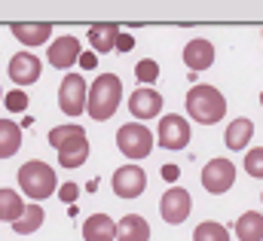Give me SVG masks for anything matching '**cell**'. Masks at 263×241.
Returning a JSON list of instances; mask_svg holds the SVG:
<instances>
[{
	"label": "cell",
	"instance_id": "cell-1",
	"mask_svg": "<svg viewBox=\"0 0 263 241\" xmlns=\"http://www.w3.org/2000/svg\"><path fill=\"white\" fill-rule=\"evenodd\" d=\"M120 98H123V83L117 73H101L92 86H89V98H86V110L89 116L98 122L110 119L120 107Z\"/></svg>",
	"mask_w": 263,
	"mask_h": 241
},
{
	"label": "cell",
	"instance_id": "cell-2",
	"mask_svg": "<svg viewBox=\"0 0 263 241\" xmlns=\"http://www.w3.org/2000/svg\"><path fill=\"white\" fill-rule=\"evenodd\" d=\"M49 144H52V150L59 153L62 168H80V165L86 162V156H89L86 131H83L80 125H73V122L52 128V131H49Z\"/></svg>",
	"mask_w": 263,
	"mask_h": 241
},
{
	"label": "cell",
	"instance_id": "cell-3",
	"mask_svg": "<svg viewBox=\"0 0 263 241\" xmlns=\"http://www.w3.org/2000/svg\"><path fill=\"white\" fill-rule=\"evenodd\" d=\"M187 113L202 125H214V122L223 119L227 101L214 86H193L187 92Z\"/></svg>",
	"mask_w": 263,
	"mask_h": 241
},
{
	"label": "cell",
	"instance_id": "cell-4",
	"mask_svg": "<svg viewBox=\"0 0 263 241\" xmlns=\"http://www.w3.org/2000/svg\"><path fill=\"white\" fill-rule=\"evenodd\" d=\"M18 186L25 195H31V202H43L55 192V171L46 162L31 159L18 168Z\"/></svg>",
	"mask_w": 263,
	"mask_h": 241
},
{
	"label": "cell",
	"instance_id": "cell-5",
	"mask_svg": "<svg viewBox=\"0 0 263 241\" xmlns=\"http://www.w3.org/2000/svg\"><path fill=\"white\" fill-rule=\"evenodd\" d=\"M117 147H120V153H123L126 159H132V162L147 159L150 150H153V134H150V128H144L141 122H129V125H123V128L117 131Z\"/></svg>",
	"mask_w": 263,
	"mask_h": 241
},
{
	"label": "cell",
	"instance_id": "cell-6",
	"mask_svg": "<svg viewBox=\"0 0 263 241\" xmlns=\"http://www.w3.org/2000/svg\"><path fill=\"white\" fill-rule=\"evenodd\" d=\"M86 98H89V86L80 73H67L62 79V89H59V107L65 116H80L83 107H86Z\"/></svg>",
	"mask_w": 263,
	"mask_h": 241
},
{
	"label": "cell",
	"instance_id": "cell-7",
	"mask_svg": "<svg viewBox=\"0 0 263 241\" xmlns=\"http://www.w3.org/2000/svg\"><path fill=\"white\" fill-rule=\"evenodd\" d=\"M236 180V165L230 162V159H211L205 168H202V186H205V192H211V195H220V192H227L230 186Z\"/></svg>",
	"mask_w": 263,
	"mask_h": 241
},
{
	"label": "cell",
	"instance_id": "cell-8",
	"mask_svg": "<svg viewBox=\"0 0 263 241\" xmlns=\"http://www.w3.org/2000/svg\"><path fill=\"white\" fill-rule=\"evenodd\" d=\"M190 208H193V198H190V192H187L184 186H172V189L162 195V202H159V214H162V220L172 223V226L184 223V220L190 217Z\"/></svg>",
	"mask_w": 263,
	"mask_h": 241
},
{
	"label": "cell",
	"instance_id": "cell-9",
	"mask_svg": "<svg viewBox=\"0 0 263 241\" xmlns=\"http://www.w3.org/2000/svg\"><path fill=\"white\" fill-rule=\"evenodd\" d=\"M156 134H159V144L165 150H184L190 144V122L181 119L178 113H168V116L159 119V131Z\"/></svg>",
	"mask_w": 263,
	"mask_h": 241
},
{
	"label": "cell",
	"instance_id": "cell-10",
	"mask_svg": "<svg viewBox=\"0 0 263 241\" xmlns=\"http://www.w3.org/2000/svg\"><path fill=\"white\" fill-rule=\"evenodd\" d=\"M114 192L120 195V198H138L141 192H144V186H147V174H144V168H138V165H123V168H117L114 171Z\"/></svg>",
	"mask_w": 263,
	"mask_h": 241
},
{
	"label": "cell",
	"instance_id": "cell-11",
	"mask_svg": "<svg viewBox=\"0 0 263 241\" xmlns=\"http://www.w3.org/2000/svg\"><path fill=\"white\" fill-rule=\"evenodd\" d=\"M9 79L12 83H18V86H31V83H37L40 79V61L34 52H15L12 58H9Z\"/></svg>",
	"mask_w": 263,
	"mask_h": 241
},
{
	"label": "cell",
	"instance_id": "cell-12",
	"mask_svg": "<svg viewBox=\"0 0 263 241\" xmlns=\"http://www.w3.org/2000/svg\"><path fill=\"white\" fill-rule=\"evenodd\" d=\"M162 110V95L153 92V89H135L129 98V113L135 119H153L156 113Z\"/></svg>",
	"mask_w": 263,
	"mask_h": 241
},
{
	"label": "cell",
	"instance_id": "cell-13",
	"mask_svg": "<svg viewBox=\"0 0 263 241\" xmlns=\"http://www.w3.org/2000/svg\"><path fill=\"white\" fill-rule=\"evenodd\" d=\"M80 40L77 37H59L52 46H49V64L59 67V70H67L80 61Z\"/></svg>",
	"mask_w": 263,
	"mask_h": 241
},
{
	"label": "cell",
	"instance_id": "cell-14",
	"mask_svg": "<svg viewBox=\"0 0 263 241\" xmlns=\"http://www.w3.org/2000/svg\"><path fill=\"white\" fill-rule=\"evenodd\" d=\"M184 64L190 67V73H199V70H208L211 64H214V46L208 43V40H190L187 46H184Z\"/></svg>",
	"mask_w": 263,
	"mask_h": 241
},
{
	"label": "cell",
	"instance_id": "cell-15",
	"mask_svg": "<svg viewBox=\"0 0 263 241\" xmlns=\"http://www.w3.org/2000/svg\"><path fill=\"white\" fill-rule=\"evenodd\" d=\"M12 37L22 43V46H43L49 37H52V25L49 22H15L12 25Z\"/></svg>",
	"mask_w": 263,
	"mask_h": 241
},
{
	"label": "cell",
	"instance_id": "cell-16",
	"mask_svg": "<svg viewBox=\"0 0 263 241\" xmlns=\"http://www.w3.org/2000/svg\"><path fill=\"white\" fill-rule=\"evenodd\" d=\"M83 238L86 241H114L117 238V223L107 214H92L83 223Z\"/></svg>",
	"mask_w": 263,
	"mask_h": 241
},
{
	"label": "cell",
	"instance_id": "cell-17",
	"mask_svg": "<svg viewBox=\"0 0 263 241\" xmlns=\"http://www.w3.org/2000/svg\"><path fill=\"white\" fill-rule=\"evenodd\" d=\"M117 37H120V25H114V22H101V25H92L89 28V46L95 52L117 49Z\"/></svg>",
	"mask_w": 263,
	"mask_h": 241
},
{
	"label": "cell",
	"instance_id": "cell-18",
	"mask_svg": "<svg viewBox=\"0 0 263 241\" xmlns=\"http://www.w3.org/2000/svg\"><path fill=\"white\" fill-rule=\"evenodd\" d=\"M117 241H150V226L141 214H126L117 223Z\"/></svg>",
	"mask_w": 263,
	"mask_h": 241
},
{
	"label": "cell",
	"instance_id": "cell-19",
	"mask_svg": "<svg viewBox=\"0 0 263 241\" xmlns=\"http://www.w3.org/2000/svg\"><path fill=\"white\" fill-rule=\"evenodd\" d=\"M251 137H254V122L251 119H233L230 128H227V134H223L230 150H245L251 144Z\"/></svg>",
	"mask_w": 263,
	"mask_h": 241
},
{
	"label": "cell",
	"instance_id": "cell-20",
	"mask_svg": "<svg viewBox=\"0 0 263 241\" xmlns=\"http://www.w3.org/2000/svg\"><path fill=\"white\" fill-rule=\"evenodd\" d=\"M22 147V125H15L12 119H0V159L15 156Z\"/></svg>",
	"mask_w": 263,
	"mask_h": 241
},
{
	"label": "cell",
	"instance_id": "cell-21",
	"mask_svg": "<svg viewBox=\"0 0 263 241\" xmlns=\"http://www.w3.org/2000/svg\"><path fill=\"white\" fill-rule=\"evenodd\" d=\"M236 238L239 241H263V214L248 211L236 220Z\"/></svg>",
	"mask_w": 263,
	"mask_h": 241
},
{
	"label": "cell",
	"instance_id": "cell-22",
	"mask_svg": "<svg viewBox=\"0 0 263 241\" xmlns=\"http://www.w3.org/2000/svg\"><path fill=\"white\" fill-rule=\"evenodd\" d=\"M22 214H25L22 195H18V192H12L9 186H6V189H0V220H3V223H15Z\"/></svg>",
	"mask_w": 263,
	"mask_h": 241
},
{
	"label": "cell",
	"instance_id": "cell-23",
	"mask_svg": "<svg viewBox=\"0 0 263 241\" xmlns=\"http://www.w3.org/2000/svg\"><path fill=\"white\" fill-rule=\"evenodd\" d=\"M43 217H46V214H43V208L31 202V205L25 208V214L12 223V229H15L18 235H31V232H37V229L43 226Z\"/></svg>",
	"mask_w": 263,
	"mask_h": 241
},
{
	"label": "cell",
	"instance_id": "cell-24",
	"mask_svg": "<svg viewBox=\"0 0 263 241\" xmlns=\"http://www.w3.org/2000/svg\"><path fill=\"white\" fill-rule=\"evenodd\" d=\"M193 241H230V232H227L220 223H211V220H205V223H199V226H196Z\"/></svg>",
	"mask_w": 263,
	"mask_h": 241
},
{
	"label": "cell",
	"instance_id": "cell-25",
	"mask_svg": "<svg viewBox=\"0 0 263 241\" xmlns=\"http://www.w3.org/2000/svg\"><path fill=\"white\" fill-rule=\"evenodd\" d=\"M245 171L251 177H263V147H254L245 153Z\"/></svg>",
	"mask_w": 263,
	"mask_h": 241
},
{
	"label": "cell",
	"instance_id": "cell-26",
	"mask_svg": "<svg viewBox=\"0 0 263 241\" xmlns=\"http://www.w3.org/2000/svg\"><path fill=\"white\" fill-rule=\"evenodd\" d=\"M3 104H6L9 113H25V110H28V95H25L22 89H12V92L3 98Z\"/></svg>",
	"mask_w": 263,
	"mask_h": 241
},
{
	"label": "cell",
	"instance_id": "cell-27",
	"mask_svg": "<svg viewBox=\"0 0 263 241\" xmlns=\"http://www.w3.org/2000/svg\"><path fill=\"white\" fill-rule=\"evenodd\" d=\"M135 73H138V79H141V83H153V79L159 76V64H156L153 58H144V61H138Z\"/></svg>",
	"mask_w": 263,
	"mask_h": 241
},
{
	"label": "cell",
	"instance_id": "cell-28",
	"mask_svg": "<svg viewBox=\"0 0 263 241\" xmlns=\"http://www.w3.org/2000/svg\"><path fill=\"white\" fill-rule=\"evenodd\" d=\"M77 192H80V186H77V183H65V186H62V192H59V195H62V198H65V202H73V198H77Z\"/></svg>",
	"mask_w": 263,
	"mask_h": 241
},
{
	"label": "cell",
	"instance_id": "cell-29",
	"mask_svg": "<svg viewBox=\"0 0 263 241\" xmlns=\"http://www.w3.org/2000/svg\"><path fill=\"white\" fill-rule=\"evenodd\" d=\"M132 46H135V40H132L129 34H120V37H117V49H120V52H129Z\"/></svg>",
	"mask_w": 263,
	"mask_h": 241
},
{
	"label": "cell",
	"instance_id": "cell-30",
	"mask_svg": "<svg viewBox=\"0 0 263 241\" xmlns=\"http://www.w3.org/2000/svg\"><path fill=\"white\" fill-rule=\"evenodd\" d=\"M162 177H165V180H175V177H178V165H165Z\"/></svg>",
	"mask_w": 263,
	"mask_h": 241
},
{
	"label": "cell",
	"instance_id": "cell-31",
	"mask_svg": "<svg viewBox=\"0 0 263 241\" xmlns=\"http://www.w3.org/2000/svg\"><path fill=\"white\" fill-rule=\"evenodd\" d=\"M80 61H83V67H95V55H92V52H86V55H80Z\"/></svg>",
	"mask_w": 263,
	"mask_h": 241
},
{
	"label": "cell",
	"instance_id": "cell-32",
	"mask_svg": "<svg viewBox=\"0 0 263 241\" xmlns=\"http://www.w3.org/2000/svg\"><path fill=\"white\" fill-rule=\"evenodd\" d=\"M0 104H3V92H0Z\"/></svg>",
	"mask_w": 263,
	"mask_h": 241
},
{
	"label": "cell",
	"instance_id": "cell-33",
	"mask_svg": "<svg viewBox=\"0 0 263 241\" xmlns=\"http://www.w3.org/2000/svg\"><path fill=\"white\" fill-rule=\"evenodd\" d=\"M260 104H263V92H260Z\"/></svg>",
	"mask_w": 263,
	"mask_h": 241
},
{
	"label": "cell",
	"instance_id": "cell-34",
	"mask_svg": "<svg viewBox=\"0 0 263 241\" xmlns=\"http://www.w3.org/2000/svg\"><path fill=\"white\" fill-rule=\"evenodd\" d=\"M260 195H263V192H260Z\"/></svg>",
	"mask_w": 263,
	"mask_h": 241
}]
</instances>
